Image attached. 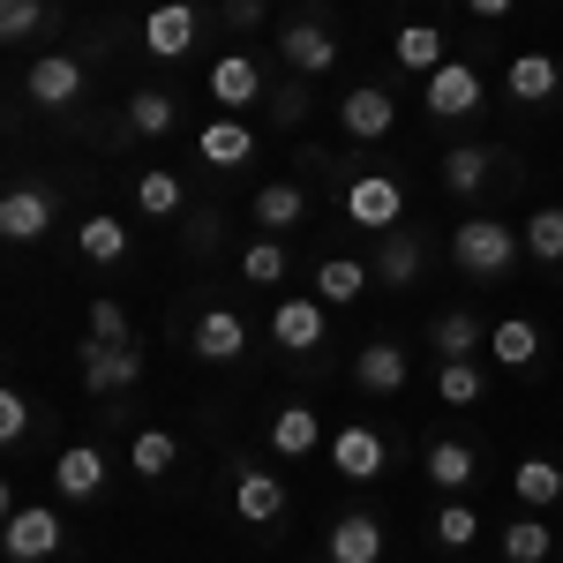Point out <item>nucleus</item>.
Segmentation results:
<instances>
[{"mask_svg":"<svg viewBox=\"0 0 563 563\" xmlns=\"http://www.w3.org/2000/svg\"><path fill=\"white\" fill-rule=\"evenodd\" d=\"M174 459H180V443H174L166 429H143V435L129 443V466H135L143 481H166V474H174Z\"/></svg>","mask_w":563,"mask_h":563,"instance_id":"obj_34","label":"nucleus"},{"mask_svg":"<svg viewBox=\"0 0 563 563\" xmlns=\"http://www.w3.org/2000/svg\"><path fill=\"white\" fill-rule=\"evenodd\" d=\"M526 256L533 263H563V203H541L526 218Z\"/></svg>","mask_w":563,"mask_h":563,"instance_id":"obj_37","label":"nucleus"},{"mask_svg":"<svg viewBox=\"0 0 563 563\" xmlns=\"http://www.w3.org/2000/svg\"><path fill=\"white\" fill-rule=\"evenodd\" d=\"M549 549H556V533L526 511L519 526H504V563H549Z\"/></svg>","mask_w":563,"mask_h":563,"instance_id":"obj_36","label":"nucleus"},{"mask_svg":"<svg viewBox=\"0 0 563 563\" xmlns=\"http://www.w3.org/2000/svg\"><path fill=\"white\" fill-rule=\"evenodd\" d=\"M196 158L218 166V174H233V166H249V158H256V129H249V121H233V113H218L211 129L196 135Z\"/></svg>","mask_w":563,"mask_h":563,"instance_id":"obj_17","label":"nucleus"},{"mask_svg":"<svg viewBox=\"0 0 563 563\" xmlns=\"http://www.w3.org/2000/svg\"><path fill=\"white\" fill-rule=\"evenodd\" d=\"M504 90H511L519 106H549V98L563 90L556 53H541V45H526V53H511V68H504Z\"/></svg>","mask_w":563,"mask_h":563,"instance_id":"obj_12","label":"nucleus"},{"mask_svg":"<svg viewBox=\"0 0 563 563\" xmlns=\"http://www.w3.org/2000/svg\"><path fill=\"white\" fill-rule=\"evenodd\" d=\"M308 106H316V98H308V84H278V90H271V121H278V129H301Z\"/></svg>","mask_w":563,"mask_h":563,"instance_id":"obj_42","label":"nucleus"},{"mask_svg":"<svg viewBox=\"0 0 563 563\" xmlns=\"http://www.w3.org/2000/svg\"><path fill=\"white\" fill-rule=\"evenodd\" d=\"M23 90H31V106H45V113H68V106H84V60L76 53H38L31 60V76H23Z\"/></svg>","mask_w":563,"mask_h":563,"instance_id":"obj_3","label":"nucleus"},{"mask_svg":"<svg viewBox=\"0 0 563 563\" xmlns=\"http://www.w3.org/2000/svg\"><path fill=\"white\" fill-rule=\"evenodd\" d=\"M390 60H398L406 76H421V84H429V76L443 68V60H451V53H443V31H435V23H398V38H390Z\"/></svg>","mask_w":563,"mask_h":563,"instance_id":"obj_23","label":"nucleus"},{"mask_svg":"<svg viewBox=\"0 0 563 563\" xmlns=\"http://www.w3.org/2000/svg\"><path fill=\"white\" fill-rule=\"evenodd\" d=\"M488 353H496L504 368H533V361H541V323H533V316H504V323H488Z\"/></svg>","mask_w":563,"mask_h":563,"instance_id":"obj_28","label":"nucleus"},{"mask_svg":"<svg viewBox=\"0 0 563 563\" xmlns=\"http://www.w3.org/2000/svg\"><path fill=\"white\" fill-rule=\"evenodd\" d=\"M135 203L151 218H180L188 211V188H180V174H166V166H143V174H135Z\"/></svg>","mask_w":563,"mask_h":563,"instance_id":"obj_31","label":"nucleus"},{"mask_svg":"<svg viewBox=\"0 0 563 563\" xmlns=\"http://www.w3.org/2000/svg\"><path fill=\"white\" fill-rule=\"evenodd\" d=\"M339 129H346L353 143H384V135L398 129V106H390V90H376V84L346 90V98H339Z\"/></svg>","mask_w":563,"mask_h":563,"instance_id":"obj_9","label":"nucleus"},{"mask_svg":"<svg viewBox=\"0 0 563 563\" xmlns=\"http://www.w3.org/2000/svg\"><path fill=\"white\" fill-rule=\"evenodd\" d=\"M435 398H443V406H481V398H488V376H481L474 361H443V368H435Z\"/></svg>","mask_w":563,"mask_h":563,"instance_id":"obj_35","label":"nucleus"},{"mask_svg":"<svg viewBox=\"0 0 563 563\" xmlns=\"http://www.w3.org/2000/svg\"><path fill=\"white\" fill-rule=\"evenodd\" d=\"M76 368H84V390H90V398H106V390H129L135 376H143V353H135V346H106V339H90Z\"/></svg>","mask_w":563,"mask_h":563,"instance_id":"obj_11","label":"nucleus"},{"mask_svg":"<svg viewBox=\"0 0 563 563\" xmlns=\"http://www.w3.org/2000/svg\"><path fill=\"white\" fill-rule=\"evenodd\" d=\"M23 429H31V398L23 390H0V443H23Z\"/></svg>","mask_w":563,"mask_h":563,"instance_id":"obj_43","label":"nucleus"},{"mask_svg":"<svg viewBox=\"0 0 563 563\" xmlns=\"http://www.w3.org/2000/svg\"><path fill=\"white\" fill-rule=\"evenodd\" d=\"M271 451H278V459H316V451H331L323 413H316V406H278V413H271Z\"/></svg>","mask_w":563,"mask_h":563,"instance_id":"obj_13","label":"nucleus"},{"mask_svg":"<svg viewBox=\"0 0 563 563\" xmlns=\"http://www.w3.org/2000/svg\"><path fill=\"white\" fill-rule=\"evenodd\" d=\"M241 278H249V286H278V278H286V241H278V233L249 241V249H241Z\"/></svg>","mask_w":563,"mask_h":563,"instance_id":"obj_39","label":"nucleus"},{"mask_svg":"<svg viewBox=\"0 0 563 563\" xmlns=\"http://www.w3.org/2000/svg\"><path fill=\"white\" fill-rule=\"evenodd\" d=\"M511 496H519V511L563 504V466L556 459H519V466H511Z\"/></svg>","mask_w":563,"mask_h":563,"instance_id":"obj_27","label":"nucleus"},{"mask_svg":"<svg viewBox=\"0 0 563 563\" xmlns=\"http://www.w3.org/2000/svg\"><path fill=\"white\" fill-rule=\"evenodd\" d=\"M225 23H233V31H256V23H263V0H225Z\"/></svg>","mask_w":563,"mask_h":563,"instance_id":"obj_44","label":"nucleus"},{"mask_svg":"<svg viewBox=\"0 0 563 563\" xmlns=\"http://www.w3.org/2000/svg\"><path fill=\"white\" fill-rule=\"evenodd\" d=\"M45 23H53L45 0H0V38H8V45H31Z\"/></svg>","mask_w":563,"mask_h":563,"instance_id":"obj_40","label":"nucleus"},{"mask_svg":"<svg viewBox=\"0 0 563 563\" xmlns=\"http://www.w3.org/2000/svg\"><path fill=\"white\" fill-rule=\"evenodd\" d=\"M331 466H339L346 481H376L390 466V443L368 429V421H346V429L331 435Z\"/></svg>","mask_w":563,"mask_h":563,"instance_id":"obj_10","label":"nucleus"},{"mask_svg":"<svg viewBox=\"0 0 563 563\" xmlns=\"http://www.w3.org/2000/svg\"><path fill=\"white\" fill-rule=\"evenodd\" d=\"M451 263L481 278V286H496V278H511L526 263V233L519 225H504V218H466L459 233H451Z\"/></svg>","mask_w":563,"mask_h":563,"instance_id":"obj_1","label":"nucleus"},{"mask_svg":"<svg viewBox=\"0 0 563 563\" xmlns=\"http://www.w3.org/2000/svg\"><path fill=\"white\" fill-rule=\"evenodd\" d=\"M76 256H84V263H121V256H129V225H121L113 211L84 218V225H76Z\"/></svg>","mask_w":563,"mask_h":563,"instance_id":"obj_30","label":"nucleus"},{"mask_svg":"<svg viewBox=\"0 0 563 563\" xmlns=\"http://www.w3.org/2000/svg\"><path fill=\"white\" fill-rule=\"evenodd\" d=\"M421 106H429L435 121H474L481 106H488V90H481V76L466 60H443L429 84H421Z\"/></svg>","mask_w":563,"mask_h":563,"instance_id":"obj_4","label":"nucleus"},{"mask_svg":"<svg viewBox=\"0 0 563 563\" xmlns=\"http://www.w3.org/2000/svg\"><path fill=\"white\" fill-rule=\"evenodd\" d=\"M488 166H496V158H488L481 143H459V151L443 158V188H451V196H474L481 180H488Z\"/></svg>","mask_w":563,"mask_h":563,"instance_id":"obj_38","label":"nucleus"},{"mask_svg":"<svg viewBox=\"0 0 563 563\" xmlns=\"http://www.w3.org/2000/svg\"><path fill=\"white\" fill-rule=\"evenodd\" d=\"M474 474H481V451H474V443H459V435H435V443H429V481L443 488V496H466Z\"/></svg>","mask_w":563,"mask_h":563,"instance_id":"obj_24","label":"nucleus"},{"mask_svg":"<svg viewBox=\"0 0 563 563\" xmlns=\"http://www.w3.org/2000/svg\"><path fill=\"white\" fill-rule=\"evenodd\" d=\"M211 98L233 113V106H256L263 98V68L249 60V53H218L211 60Z\"/></svg>","mask_w":563,"mask_h":563,"instance_id":"obj_25","label":"nucleus"},{"mask_svg":"<svg viewBox=\"0 0 563 563\" xmlns=\"http://www.w3.org/2000/svg\"><path fill=\"white\" fill-rule=\"evenodd\" d=\"M323 556H331V563H384V526L368 519V511H346V519L331 526Z\"/></svg>","mask_w":563,"mask_h":563,"instance_id":"obj_21","label":"nucleus"},{"mask_svg":"<svg viewBox=\"0 0 563 563\" xmlns=\"http://www.w3.org/2000/svg\"><path fill=\"white\" fill-rule=\"evenodd\" d=\"M188 346H196V361H241L249 323H241L233 308H203V316H196V331H188Z\"/></svg>","mask_w":563,"mask_h":563,"instance_id":"obj_18","label":"nucleus"},{"mask_svg":"<svg viewBox=\"0 0 563 563\" xmlns=\"http://www.w3.org/2000/svg\"><path fill=\"white\" fill-rule=\"evenodd\" d=\"M53 225V188H8L0 196V233L8 241H38Z\"/></svg>","mask_w":563,"mask_h":563,"instance_id":"obj_22","label":"nucleus"},{"mask_svg":"<svg viewBox=\"0 0 563 563\" xmlns=\"http://www.w3.org/2000/svg\"><path fill=\"white\" fill-rule=\"evenodd\" d=\"M249 218H256L263 233H294V225L308 218V188L301 180H263L256 203H249Z\"/></svg>","mask_w":563,"mask_h":563,"instance_id":"obj_20","label":"nucleus"},{"mask_svg":"<svg viewBox=\"0 0 563 563\" xmlns=\"http://www.w3.org/2000/svg\"><path fill=\"white\" fill-rule=\"evenodd\" d=\"M174 90H129V135H174Z\"/></svg>","mask_w":563,"mask_h":563,"instance_id":"obj_32","label":"nucleus"},{"mask_svg":"<svg viewBox=\"0 0 563 563\" xmlns=\"http://www.w3.org/2000/svg\"><path fill=\"white\" fill-rule=\"evenodd\" d=\"M353 384L376 390V398H398L406 390V346L398 339H368V346L353 353Z\"/></svg>","mask_w":563,"mask_h":563,"instance_id":"obj_16","label":"nucleus"},{"mask_svg":"<svg viewBox=\"0 0 563 563\" xmlns=\"http://www.w3.org/2000/svg\"><path fill=\"white\" fill-rule=\"evenodd\" d=\"M429 346H435V361H474L488 346V323H481L474 308H443L429 323Z\"/></svg>","mask_w":563,"mask_h":563,"instance_id":"obj_19","label":"nucleus"},{"mask_svg":"<svg viewBox=\"0 0 563 563\" xmlns=\"http://www.w3.org/2000/svg\"><path fill=\"white\" fill-rule=\"evenodd\" d=\"M466 8H474L481 23H496V15H511V8H519V0H466Z\"/></svg>","mask_w":563,"mask_h":563,"instance_id":"obj_45","label":"nucleus"},{"mask_svg":"<svg viewBox=\"0 0 563 563\" xmlns=\"http://www.w3.org/2000/svg\"><path fill=\"white\" fill-rule=\"evenodd\" d=\"M196 8L188 0H158L151 15H143V53H158V60H180V53H196Z\"/></svg>","mask_w":563,"mask_h":563,"instance_id":"obj_8","label":"nucleus"},{"mask_svg":"<svg viewBox=\"0 0 563 563\" xmlns=\"http://www.w3.org/2000/svg\"><path fill=\"white\" fill-rule=\"evenodd\" d=\"M339 211H346L353 225H368V233H390V225L406 218V180L384 174V166H368V174H353L346 188H339Z\"/></svg>","mask_w":563,"mask_h":563,"instance_id":"obj_2","label":"nucleus"},{"mask_svg":"<svg viewBox=\"0 0 563 563\" xmlns=\"http://www.w3.org/2000/svg\"><path fill=\"white\" fill-rule=\"evenodd\" d=\"M53 488H60L68 504L106 496V451H98V443H68V451L53 459Z\"/></svg>","mask_w":563,"mask_h":563,"instance_id":"obj_14","label":"nucleus"},{"mask_svg":"<svg viewBox=\"0 0 563 563\" xmlns=\"http://www.w3.org/2000/svg\"><path fill=\"white\" fill-rule=\"evenodd\" d=\"M278 60H286L294 76H331V68H339V38H331L316 15H294V23L278 31Z\"/></svg>","mask_w":563,"mask_h":563,"instance_id":"obj_5","label":"nucleus"},{"mask_svg":"<svg viewBox=\"0 0 563 563\" xmlns=\"http://www.w3.org/2000/svg\"><path fill=\"white\" fill-rule=\"evenodd\" d=\"M271 339L286 353H316L331 339V316H323V301H308V294H286V301L271 308Z\"/></svg>","mask_w":563,"mask_h":563,"instance_id":"obj_7","label":"nucleus"},{"mask_svg":"<svg viewBox=\"0 0 563 563\" xmlns=\"http://www.w3.org/2000/svg\"><path fill=\"white\" fill-rule=\"evenodd\" d=\"M429 533H435V549H474V541H481V511L466 504V496H451V504L435 511Z\"/></svg>","mask_w":563,"mask_h":563,"instance_id":"obj_33","label":"nucleus"},{"mask_svg":"<svg viewBox=\"0 0 563 563\" xmlns=\"http://www.w3.org/2000/svg\"><path fill=\"white\" fill-rule=\"evenodd\" d=\"M90 339H106V346H135V331H129V308L121 301H106V294H98V301H90Z\"/></svg>","mask_w":563,"mask_h":563,"instance_id":"obj_41","label":"nucleus"},{"mask_svg":"<svg viewBox=\"0 0 563 563\" xmlns=\"http://www.w3.org/2000/svg\"><path fill=\"white\" fill-rule=\"evenodd\" d=\"M368 278H376V271H368L361 256H331V263H316V301H323V308H353L361 294H368Z\"/></svg>","mask_w":563,"mask_h":563,"instance_id":"obj_26","label":"nucleus"},{"mask_svg":"<svg viewBox=\"0 0 563 563\" xmlns=\"http://www.w3.org/2000/svg\"><path fill=\"white\" fill-rule=\"evenodd\" d=\"M0 549H8L15 563H45L53 549H60V511H45V504H31V511H23V504H15V511H8V526H0Z\"/></svg>","mask_w":563,"mask_h":563,"instance_id":"obj_6","label":"nucleus"},{"mask_svg":"<svg viewBox=\"0 0 563 563\" xmlns=\"http://www.w3.org/2000/svg\"><path fill=\"white\" fill-rule=\"evenodd\" d=\"M421 241H413V233H406V225H390L384 233V249H376V263H368V271H376V278H384V286H413V278H421Z\"/></svg>","mask_w":563,"mask_h":563,"instance_id":"obj_29","label":"nucleus"},{"mask_svg":"<svg viewBox=\"0 0 563 563\" xmlns=\"http://www.w3.org/2000/svg\"><path fill=\"white\" fill-rule=\"evenodd\" d=\"M233 511H241L249 526L286 519V481L271 474V466H241V474H233Z\"/></svg>","mask_w":563,"mask_h":563,"instance_id":"obj_15","label":"nucleus"}]
</instances>
